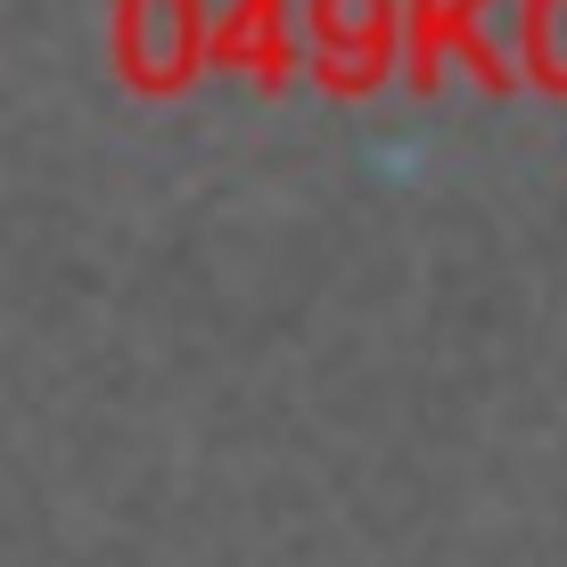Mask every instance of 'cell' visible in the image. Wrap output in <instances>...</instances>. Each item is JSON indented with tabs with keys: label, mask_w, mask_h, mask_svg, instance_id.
<instances>
[{
	"label": "cell",
	"mask_w": 567,
	"mask_h": 567,
	"mask_svg": "<svg viewBox=\"0 0 567 567\" xmlns=\"http://www.w3.org/2000/svg\"><path fill=\"white\" fill-rule=\"evenodd\" d=\"M297 42H305V25H288V0H230L214 17V58H230V66L288 74Z\"/></svg>",
	"instance_id": "3"
},
{
	"label": "cell",
	"mask_w": 567,
	"mask_h": 567,
	"mask_svg": "<svg viewBox=\"0 0 567 567\" xmlns=\"http://www.w3.org/2000/svg\"><path fill=\"white\" fill-rule=\"evenodd\" d=\"M115 50L132 83H182L198 58H214V25L198 0H115Z\"/></svg>",
	"instance_id": "2"
},
{
	"label": "cell",
	"mask_w": 567,
	"mask_h": 567,
	"mask_svg": "<svg viewBox=\"0 0 567 567\" xmlns=\"http://www.w3.org/2000/svg\"><path fill=\"white\" fill-rule=\"evenodd\" d=\"M511 42H518V66L526 74H543V83L567 91V0H526Z\"/></svg>",
	"instance_id": "4"
},
{
	"label": "cell",
	"mask_w": 567,
	"mask_h": 567,
	"mask_svg": "<svg viewBox=\"0 0 567 567\" xmlns=\"http://www.w3.org/2000/svg\"><path fill=\"white\" fill-rule=\"evenodd\" d=\"M297 25H305V50H312V66H321V83L354 91L386 66L403 17H395V0H305Z\"/></svg>",
	"instance_id": "1"
}]
</instances>
